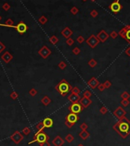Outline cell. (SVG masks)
Listing matches in <instances>:
<instances>
[{
  "label": "cell",
  "mask_w": 130,
  "mask_h": 146,
  "mask_svg": "<svg viewBox=\"0 0 130 146\" xmlns=\"http://www.w3.org/2000/svg\"><path fill=\"white\" fill-rule=\"evenodd\" d=\"M49 140V136L47 135V134L44 132H36L34 136V140L32 141L29 142V144H31L33 142L37 141L38 143H42L47 141Z\"/></svg>",
  "instance_id": "4"
},
{
  "label": "cell",
  "mask_w": 130,
  "mask_h": 146,
  "mask_svg": "<svg viewBox=\"0 0 130 146\" xmlns=\"http://www.w3.org/2000/svg\"><path fill=\"white\" fill-rule=\"evenodd\" d=\"M86 1H87V0H82V2H86Z\"/></svg>",
  "instance_id": "52"
},
{
  "label": "cell",
  "mask_w": 130,
  "mask_h": 146,
  "mask_svg": "<svg viewBox=\"0 0 130 146\" xmlns=\"http://www.w3.org/2000/svg\"><path fill=\"white\" fill-rule=\"evenodd\" d=\"M86 44H87L90 48L93 49V48H95L98 44H99V43H100V41L97 38L96 35L91 34V35L89 37L88 39L86 41Z\"/></svg>",
  "instance_id": "6"
},
{
  "label": "cell",
  "mask_w": 130,
  "mask_h": 146,
  "mask_svg": "<svg viewBox=\"0 0 130 146\" xmlns=\"http://www.w3.org/2000/svg\"><path fill=\"white\" fill-rule=\"evenodd\" d=\"M66 43H67V44H68V46H72V45L74 44V41L71 38H68V39H67Z\"/></svg>",
  "instance_id": "37"
},
{
  "label": "cell",
  "mask_w": 130,
  "mask_h": 146,
  "mask_svg": "<svg viewBox=\"0 0 130 146\" xmlns=\"http://www.w3.org/2000/svg\"><path fill=\"white\" fill-rule=\"evenodd\" d=\"M119 35V33H117L116 31H113V32L109 34V37H111L113 39H116V38Z\"/></svg>",
  "instance_id": "34"
},
{
  "label": "cell",
  "mask_w": 130,
  "mask_h": 146,
  "mask_svg": "<svg viewBox=\"0 0 130 146\" xmlns=\"http://www.w3.org/2000/svg\"><path fill=\"white\" fill-rule=\"evenodd\" d=\"M11 97H12V99H16V98L18 97V94H17L16 93H13L11 95Z\"/></svg>",
  "instance_id": "49"
},
{
  "label": "cell",
  "mask_w": 130,
  "mask_h": 146,
  "mask_svg": "<svg viewBox=\"0 0 130 146\" xmlns=\"http://www.w3.org/2000/svg\"><path fill=\"white\" fill-rule=\"evenodd\" d=\"M77 146H84V145H83V144H81V143H80V144H79V145H78Z\"/></svg>",
  "instance_id": "51"
},
{
  "label": "cell",
  "mask_w": 130,
  "mask_h": 146,
  "mask_svg": "<svg viewBox=\"0 0 130 146\" xmlns=\"http://www.w3.org/2000/svg\"><path fill=\"white\" fill-rule=\"evenodd\" d=\"M2 60H4V61H5L6 63H8V62H9V61L11 60L12 57H11V55L10 54L9 52H6L5 54H4L2 57Z\"/></svg>",
  "instance_id": "22"
},
{
  "label": "cell",
  "mask_w": 130,
  "mask_h": 146,
  "mask_svg": "<svg viewBox=\"0 0 130 146\" xmlns=\"http://www.w3.org/2000/svg\"><path fill=\"white\" fill-rule=\"evenodd\" d=\"M45 126H44V124H43V122H39V123L36 125V129H38V132H43V130L45 129Z\"/></svg>",
  "instance_id": "26"
},
{
  "label": "cell",
  "mask_w": 130,
  "mask_h": 146,
  "mask_svg": "<svg viewBox=\"0 0 130 146\" xmlns=\"http://www.w3.org/2000/svg\"><path fill=\"white\" fill-rule=\"evenodd\" d=\"M97 88H98V89H99V90L101 91V92H103V91L106 89V87H105V86H104L103 83H100V85L98 86Z\"/></svg>",
  "instance_id": "44"
},
{
  "label": "cell",
  "mask_w": 130,
  "mask_h": 146,
  "mask_svg": "<svg viewBox=\"0 0 130 146\" xmlns=\"http://www.w3.org/2000/svg\"><path fill=\"white\" fill-rule=\"evenodd\" d=\"M71 93L79 95V94L80 93V89H79V88L77 87H73V88H72V90H71Z\"/></svg>",
  "instance_id": "31"
},
{
  "label": "cell",
  "mask_w": 130,
  "mask_h": 146,
  "mask_svg": "<svg viewBox=\"0 0 130 146\" xmlns=\"http://www.w3.org/2000/svg\"><path fill=\"white\" fill-rule=\"evenodd\" d=\"M72 88H73L72 86L70 85L65 79H62L61 81L57 84V86L55 87V90H56L62 97H66L69 92L71 91Z\"/></svg>",
  "instance_id": "2"
},
{
  "label": "cell",
  "mask_w": 130,
  "mask_h": 146,
  "mask_svg": "<svg viewBox=\"0 0 130 146\" xmlns=\"http://www.w3.org/2000/svg\"><path fill=\"white\" fill-rule=\"evenodd\" d=\"M83 109L84 108H83V106H81V104L79 102L72 103V104L68 107V109L70 111V113H75V114H78V113H81Z\"/></svg>",
  "instance_id": "9"
},
{
  "label": "cell",
  "mask_w": 130,
  "mask_h": 146,
  "mask_svg": "<svg viewBox=\"0 0 130 146\" xmlns=\"http://www.w3.org/2000/svg\"><path fill=\"white\" fill-rule=\"evenodd\" d=\"M38 54L41 56L42 58L46 59L51 54V51L47 47V46H43V47L38 51Z\"/></svg>",
  "instance_id": "10"
},
{
  "label": "cell",
  "mask_w": 130,
  "mask_h": 146,
  "mask_svg": "<svg viewBox=\"0 0 130 146\" xmlns=\"http://www.w3.org/2000/svg\"><path fill=\"white\" fill-rule=\"evenodd\" d=\"M109 9L115 14L119 12V11L123 9V6H122V5L120 4L119 0H116V1H114L113 2H112L109 5Z\"/></svg>",
  "instance_id": "7"
},
{
  "label": "cell",
  "mask_w": 130,
  "mask_h": 146,
  "mask_svg": "<svg viewBox=\"0 0 130 146\" xmlns=\"http://www.w3.org/2000/svg\"><path fill=\"white\" fill-rule=\"evenodd\" d=\"M92 2H94V1H96V0H91Z\"/></svg>",
  "instance_id": "53"
},
{
  "label": "cell",
  "mask_w": 130,
  "mask_h": 146,
  "mask_svg": "<svg viewBox=\"0 0 130 146\" xmlns=\"http://www.w3.org/2000/svg\"><path fill=\"white\" fill-rule=\"evenodd\" d=\"M121 98L123 99H129L130 98V95L127 91H125L121 94Z\"/></svg>",
  "instance_id": "28"
},
{
  "label": "cell",
  "mask_w": 130,
  "mask_h": 146,
  "mask_svg": "<svg viewBox=\"0 0 130 146\" xmlns=\"http://www.w3.org/2000/svg\"><path fill=\"white\" fill-rule=\"evenodd\" d=\"M2 8H3V9H4V10H6V11H8V10H9V9H10V6H9V4L6 3V4H4V5H3Z\"/></svg>",
  "instance_id": "46"
},
{
  "label": "cell",
  "mask_w": 130,
  "mask_h": 146,
  "mask_svg": "<svg viewBox=\"0 0 130 146\" xmlns=\"http://www.w3.org/2000/svg\"><path fill=\"white\" fill-rule=\"evenodd\" d=\"M125 53L126 54V55H128L129 57H130V47H129V48H127L126 49H125Z\"/></svg>",
  "instance_id": "48"
},
{
  "label": "cell",
  "mask_w": 130,
  "mask_h": 146,
  "mask_svg": "<svg viewBox=\"0 0 130 146\" xmlns=\"http://www.w3.org/2000/svg\"><path fill=\"white\" fill-rule=\"evenodd\" d=\"M90 16L93 18H96L98 16V11L96 9H93L90 11Z\"/></svg>",
  "instance_id": "36"
},
{
  "label": "cell",
  "mask_w": 130,
  "mask_h": 146,
  "mask_svg": "<svg viewBox=\"0 0 130 146\" xmlns=\"http://www.w3.org/2000/svg\"><path fill=\"white\" fill-rule=\"evenodd\" d=\"M49 41H50L52 44H56L57 42L59 41V39H58V38H57V36L52 35L51 37L49 38Z\"/></svg>",
  "instance_id": "24"
},
{
  "label": "cell",
  "mask_w": 130,
  "mask_h": 146,
  "mask_svg": "<svg viewBox=\"0 0 130 146\" xmlns=\"http://www.w3.org/2000/svg\"><path fill=\"white\" fill-rule=\"evenodd\" d=\"M78 120H79V116H77V114L70 113L66 116L64 124H65V125L67 126V127H68L69 129H70L77 123V122Z\"/></svg>",
  "instance_id": "3"
},
{
  "label": "cell",
  "mask_w": 130,
  "mask_h": 146,
  "mask_svg": "<svg viewBox=\"0 0 130 146\" xmlns=\"http://www.w3.org/2000/svg\"><path fill=\"white\" fill-rule=\"evenodd\" d=\"M10 138H11V139L12 140L15 144H18L21 141H22L23 135L20 133V132L16 131V132H14V134Z\"/></svg>",
  "instance_id": "13"
},
{
  "label": "cell",
  "mask_w": 130,
  "mask_h": 146,
  "mask_svg": "<svg viewBox=\"0 0 130 146\" xmlns=\"http://www.w3.org/2000/svg\"><path fill=\"white\" fill-rule=\"evenodd\" d=\"M80 95H77V94H73V93H70L69 96H68V99L72 103H78L79 101L80 100Z\"/></svg>",
  "instance_id": "18"
},
{
  "label": "cell",
  "mask_w": 130,
  "mask_h": 146,
  "mask_svg": "<svg viewBox=\"0 0 130 146\" xmlns=\"http://www.w3.org/2000/svg\"><path fill=\"white\" fill-rule=\"evenodd\" d=\"M39 145H40V146H51V144L48 141H45V142H42V143H39Z\"/></svg>",
  "instance_id": "47"
},
{
  "label": "cell",
  "mask_w": 130,
  "mask_h": 146,
  "mask_svg": "<svg viewBox=\"0 0 130 146\" xmlns=\"http://www.w3.org/2000/svg\"><path fill=\"white\" fill-rule=\"evenodd\" d=\"M120 104L123 107H127L130 104V102L129 99H122V101L120 102Z\"/></svg>",
  "instance_id": "29"
},
{
  "label": "cell",
  "mask_w": 130,
  "mask_h": 146,
  "mask_svg": "<svg viewBox=\"0 0 130 146\" xmlns=\"http://www.w3.org/2000/svg\"><path fill=\"white\" fill-rule=\"evenodd\" d=\"M96 37L98 39L100 40V42L104 43L105 41L108 40V38H109V34L106 32H105L104 30H101L100 32L96 34Z\"/></svg>",
  "instance_id": "11"
},
{
  "label": "cell",
  "mask_w": 130,
  "mask_h": 146,
  "mask_svg": "<svg viewBox=\"0 0 130 146\" xmlns=\"http://www.w3.org/2000/svg\"><path fill=\"white\" fill-rule=\"evenodd\" d=\"M58 67L60 68L61 70H64L67 67V64L64 61H61V62L58 64Z\"/></svg>",
  "instance_id": "32"
},
{
  "label": "cell",
  "mask_w": 130,
  "mask_h": 146,
  "mask_svg": "<svg viewBox=\"0 0 130 146\" xmlns=\"http://www.w3.org/2000/svg\"><path fill=\"white\" fill-rule=\"evenodd\" d=\"M83 96H84V97H86V98H90V97L92 96V93L91 92H90V90H86L84 92V93H83Z\"/></svg>",
  "instance_id": "33"
},
{
  "label": "cell",
  "mask_w": 130,
  "mask_h": 146,
  "mask_svg": "<svg viewBox=\"0 0 130 146\" xmlns=\"http://www.w3.org/2000/svg\"><path fill=\"white\" fill-rule=\"evenodd\" d=\"M4 48H5V46L2 44V42H0V52H1Z\"/></svg>",
  "instance_id": "50"
},
{
  "label": "cell",
  "mask_w": 130,
  "mask_h": 146,
  "mask_svg": "<svg viewBox=\"0 0 130 146\" xmlns=\"http://www.w3.org/2000/svg\"><path fill=\"white\" fill-rule=\"evenodd\" d=\"M43 122V124H44V126L45 128H51V127H52V125H53V120L51 119V118H46L44 119V121L42 122Z\"/></svg>",
  "instance_id": "19"
},
{
  "label": "cell",
  "mask_w": 130,
  "mask_h": 146,
  "mask_svg": "<svg viewBox=\"0 0 130 146\" xmlns=\"http://www.w3.org/2000/svg\"><path fill=\"white\" fill-rule=\"evenodd\" d=\"M87 84L91 89L94 90L100 85V82H99V80L95 77V76H93V77L87 82Z\"/></svg>",
  "instance_id": "14"
},
{
  "label": "cell",
  "mask_w": 130,
  "mask_h": 146,
  "mask_svg": "<svg viewBox=\"0 0 130 146\" xmlns=\"http://www.w3.org/2000/svg\"><path fill=\"white\" fill-rule=\"evenodd\" d=\"M79 136H80L83 140H86L90 136V134L89 132L86 131V130H82V132L79 133Z\"/></svg>",
  "instance_id": "20"
},
{
  "label": "cell",
  "mask_w": 130,
  "mask_h": 146,
  "mask_svg": "<svg viewBox=\"0 0 130 146\" xmlns=\"http://www.w3.org/2000/svg\"><path fill=\"white\" fill-rule=\"evenodd\" d=\"M51 103V99L48 96H45V97H43L42 99H41V103L44 106H48L50 103Z\"/></svg>",
  "instance_id": "21"
},
{
  "label": "cell",
  "mask_w": 130,
  "mask_h": 146,
  "mask_svg": "<svg viewBox=\"0 0 130 146\" xmlns=\"http://www.w3.org/2000/svg\"><path fill=\"white\" fill-rule=\"evenodd\" d=\"M88 65L90 67H95L96 65H97V61L95 60V59H90L89 61H88Z\"/></svg>",
  "instance_id": "25"
},
{
  "label": "cell",
  "mask_w": 130,
  "mask_h": 146,
  "mask_svg": "<svg viewBox=\"0 0 130 146\" xmlns=\"http://www.w3.org/2000/svg\"><path fill=\"white\" fill-rule=\"evenodd\" d=\"M64 142H65V141L63 139L60 135H57L52 141V144L54 146H62L64 144Z\"/></svg>",
  "instance_id": "17"
},
{
  "label": "cell",
  "mask_w": 130,
  "mask_h": 146,
  "mask_svg": "<svg viewBox=\"0 0 130 146\" xmlns=\"http://www.w3.org/2000/svg\"><path fill=\"white\" fill-rule=\"evenodd\" d=\"M11 27H14V28H16V30L18 31V32L19 34H24L25 32H26V31L28 30L27 25L25 24L24 22H19L16 26H11Z\"/></svg>",
  "instance_id": "12"
},
{
  "label": "cell",
  "mask_w": 130,
  "mask_h": 146,
  "mask_svg": "<svg viewBox=\"0 0 130 146\" xmlns=\"http://www.w3.org/2000/svg\"><path fill=\"white\" fill-rule=\"evenodd\" d=\"M79 103H80L81 106H83V108H87L89 107L92 103V100L90 98H86V97H81L80 100L79 101Z\"/></svg>",
  "instance_id": "15"
},
{
  "label": "cell",
  "mask_w": 130,
  "mask_h": 146,
  "mask_svg": "<svg viewBox=\"0 0 130 146\" xmlns=\"http://www.w3.org/2000/svg\"><path fill=\"white\" fill-rule=\"evenodd\" d=\"M72 52H73V54H74L75 55H78L80 53V49L78 47H75V48H74L72 50Z\"/></svg>",
  "instance_id": "38"
},
{
  "label": "cell",
  "mask_w": 130,
  "mask_h": 146,
  "mask_svg": "<svg viewBox=\"0 0 130 146\" xmlns=\"http://www.w3.org/2000/svg\"><path fill=\"white\" fill-rule=\"evenodd\" d=\"M1 19H2V18H1V16H0V20H1Z\"/></svg>",
  "instance_id": "54"
},
{
  "label": "cell",
  "mask_w": 130,
  "mask_h": 146,
  "mask_svg": "<svg viewBox=\"0 0 130 146\" xmlns=\"http://www.w3.org/2000/svg\"><path fill=\"white\" fill-rule=\"evenodd\" d=\"M73 140H74V137L73 136L72 134H70V133H69L68 135H67L66 137H65V141L68 144H70Z\"/></svg>",
  "instance_id": "23"
},
{
  "label": "cell",
  "mask_w": 130,
  "mask_h": 146,
  "mask_svg": "<svg viewBox=\"0 0 130 146\" xmlns=\"http://www.w3.org/2000/svg\"><path fill=\"white\" fill-rule=\"evenodd\" d=\"M38 22H40L41 25H45V24H46L47 22H48V18H47L45 15H42V16H41L40 18H39Z\"/></svg>",
  "instance_id": "27"
},
{
  "label": "cell",
  "mask_w": 130,
  "mask_h": 146,
  "mask_svg": "<svg viewBox=\"0 0 130 146\" xmlns=\"http://www.w3.org/2000/svg\"><path fill=\"white\" fill-rule=\"evenodd\" d=\"M22 132H23V134H24V135H29V133L31 132V130H30V129H29V128L25 127V128L23 129V130H22Z\"/></svg>",
  "instance_id": "40"
},
{
  "label": "cell",
  "mask_w": 130,
  "mask_h": 146,
  "mask_svg": "<svg viewBox=\"0 0 130 146\" xmlns=\"http://www.w3.org/2000/svg\"><path fill=\"white\" fill-rule=\"evenodd\" d=\"M84 41H85V38H84V37H83L82 35L78 36L77 38V41L78 42L79 44H82Z\"/></svg>",
  "instance_id": "41"
},
{
  "label": "cell",
  "mask_w": 130,
  "mask_h": 146,
  "mask_svg": "<svg viewBox=\"0 0 130 146\" xmlns=\"http://www.w3.org/2000/svg\"><path fill=\"white\" fill-rule=\"evenodd\" d=\"M70 12H71L72 15H76L78 12H79V9H77V7L76 6H73L71 9H70Z\"/></svg>",
  "instance_id": "30"
},
{
  "label": "cell",
  "mask_w": 130,
  "mask_h": 146,
  "mask_svg": "<svg viewBox=\"0 0 130 146\" xmlns=\"http://www.w3.org/2000/svg\"><path fill=\"white\" fill-rule=\"evenodd\" d=\"M13 24V22H12V20H11V19L9 18V19H8L7 20V22H6V25H6V26H12L11 25Z\"/></svg>",
  "instance_id": "45"
},
{
  "label": "cell",
  "mask_w": 130,
  "mask_h": 146,
  "mask_svg": "<svg viewBox=\"0 0 130 146\" xmlns=\"http://www.w3.org/2000/svg\"><path fill=\"white\" fill-rule=\"evenodd\" d=\"M61 34H62L63 37L68 39V38H70V36L73 34V31L70 29L69 27H65V28L61 31Z\"/></svg>",
  "instance_id": "16"
},
{
  "label": "cell",
  "mask_w": 130,
  "mask_h": 146,
  "mask_svg": "<svg viewBox=\"0 0 130 146\" xmlns=\"http://www.w3.org/2000/svg\"><path fill=\"white\" fill-rule=\"evenodd\" d=\"M104 86L106 87V89H108V88L111 87H112V83L109 81V80H106V81L103 83Z\"/></svg>",
  "instance_id": "39"
},
{
  "label": "cell",
  "mask_w": 130,
  "mask_h": 146,
  "mask_svg": "<svg viewBox=\"0 0 130 146\" xmlns=\"http://www.w3.org/2000/svg\"><path fill=\"white\" fill-rule=\"evenodd\" d=\"M29 93H30L31 96H32V97H34V96L38 93V91L35 90V89H31V90L29 91Z\"/></svg>",
  "instance_id": "43"
},
{
  "label": "cell",
  "mask_w": 130,
  "mask_h": 146,
  "mask_svg": "<svg viewBox=\"0 0 130 146\" xmlns=\"http://www.w3.org/2000/svg\"><path fill=\"white\" fill-rule=\"evenodd\" d=\"M126 113H127V112L122 106L117 107V108L114 110V112H113L114 116H115L117 119H119V120L121 119H123V117H125V115H126Z\"/></svg>",
  "instance_id": "8"
},
{
  "label": "cell",
  "mask_w": 130,
  "mask_h": 146,
  "mask_svg": "<svg viewBox=\"0 0 130 146\" xmlns=\"http://www.w3.org/2000/svg\"><path fill=\"white\" fill-rule=\"evenodd\" d=\"M113 129L119 134L122 139H125L130 135V120L125 116L114 124Z\"/></svg>",
  "instance_id": "1"
},
{
  "label": "cell",
  "mask_w": 130,
  "mask_h": 146,
  "mask_svg": "<svg viewBox=\"0 0 130 146\" xmlns=\"http://www.w3.org/2000/svg\"><path fill=\"white\" fill-rule=\"evenodd\" d=\"M119 35L125 39L128 43L130 44V25H127L122 28L119 32Z\"/></svg>",
  "instance_id": "5"
},
{
  "label": "cell",
  "mask_w": 130,
  "mask_h": 146,
  "mask_svg": "<svg viewBox=\"0 0 130 146\" xmlns=\"http://www.w3.org/2000/svg\"><path fill=\"white\" fill-rule=\"evenodd\" d=\"M100 113L101 114H103V115H105L106 113H107V112H108V109L106 108V106H102L101 108H100Z\"/></svg>",
  "instance_id": "35"
},
{
  "label": "cell",
  "mask_w": 130,
  "mask_h": 146,
  "mask_svg": "<svg viewBox=\"0 0 130 146\" xmlns=\"http://www.w3.org/2000/svg\"><path fill=\"white\" fill-rule=\"evenodd\" d=\"M80 128L82 129V130H86L88 129V125L86 123H85V122H83V123L80 125Z\"/></svg>",
  "instance_id": "42"
}]
</instances>
